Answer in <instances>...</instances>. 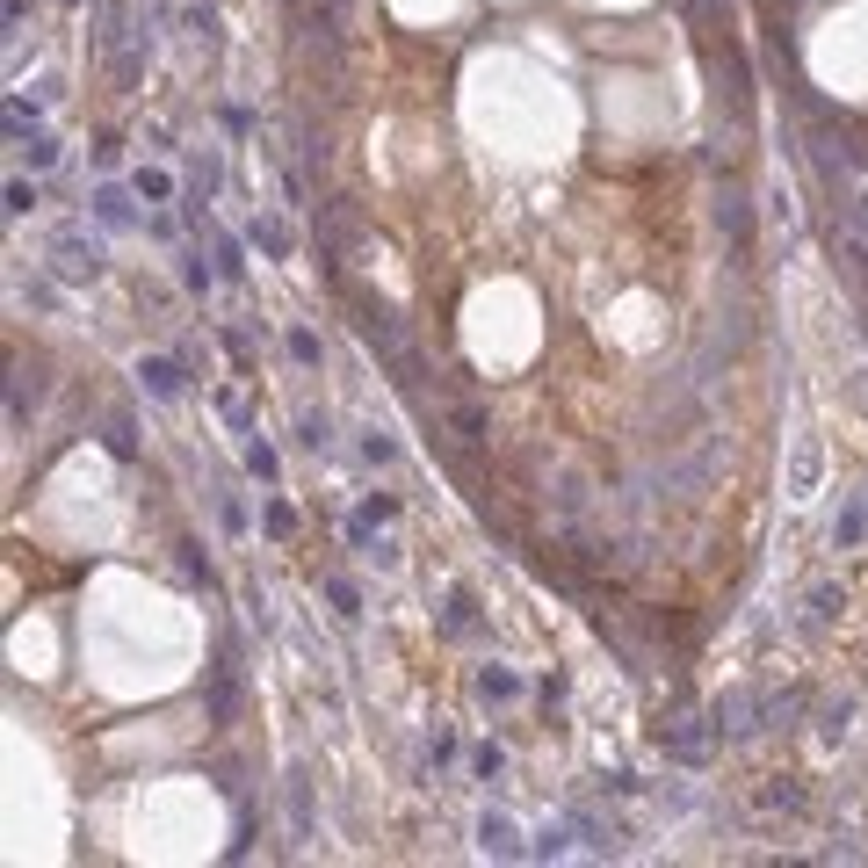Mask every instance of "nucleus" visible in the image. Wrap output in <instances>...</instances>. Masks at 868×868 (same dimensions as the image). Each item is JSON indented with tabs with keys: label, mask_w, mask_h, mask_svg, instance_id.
<instances>
[{
	"label": "nucleus",
	"mask_w": 868,
	"mask_h": 868,
	"mask_svg": "<svg viewBox=\"0 0 868 868\" xmlns=\"http://www.w3.org/2000/svg\"><path fill=\"white\" fill-rule=\"evenodd\" d=\"M340 297H348V312H355V333L369 340V348H384L391 362L406 355V326H398V312L384 297H369V290H355V283H340Z\"/></svg>",
	"instance_id": "1"
},
{
	"label": "nucleus",
	"mask_w": 868,
	"mask_h": 868,
	"mask_svg": "<svg viewBox=\"0 0 868 868\" xmlns=\"http://www.w3.org/2000/svg\"><path fill=\"white\" fill-rule=\"evenodd\" d=\"M102 268H109L102 239H87L80 225L51 232V275H58V283H102Z\"/></svg>",
	"instance_id": "2"
},
{
	"label": "nucleus",
	"mask_w": 868,
	"mask_h": 868,
	"mask_svg": "<svg viewBox=\"0 0 868 868\" xmlns=\"http://www.w3.org/2000/svg\"><path fill=\"white\" fill-rule=\"evenodd\" d=\"M586 514H594V478H586V471H557V478H550V521H557L565 536H579Z\"/></svg>",
	"instance_id": "3"
},
{
	"label": "nucleus",
	"mask_w": 868,
	"mask_h": 868,
	"mask_svg": "<svg viewBox=\"0 0 868 868\" xmlns=\"http://www.w3.org/2000/svg\"><path fill=\"white\" fill-rule=\"evenodd\" d=\"M818 478H825V449H818V434H796L782 492H789V500H811V492H818Z\"/></svg>",
	"instance_id": "4"
},
{
	"label": "nucleus",
	"mask_w": 868,
	"mask_h": 868,
	"mask_svg": "<svg viewBox=\"0 0 868 868\" xmlns=\"http://www.w3.org/2000/svg\"><path fill=\"white\" fill-rule=\"evenodd\" d=\"M753 717H760V695L731 688V695H724L717 709H709V731H717V738H753V731H760Z\"/></svg>",
	"instance_id": "5"
},
{
	"label": "nucleus",
	"mask_w": 868,
	"mask_h": 868,
	"mask_svg": "<svg viewBox=\"0 0 868 868\" xmlns=\"http://www.w3.org/2000/svg\"><path fill=\"white\" fill-rule=\"evenodd\" d=\"M478 847H485L492 861H521V854H529V847H521V825H514L507 811H485V818H478Z\"/></svg>",
	"instance_id": "6"
},
{
	"label": "nucleus",
	"mask_w": 868,
	"mask_h": 868,
	"mask_svg": "<svg viewBox=\"0 0 868 868\" xmlns=\"http://www.w3.org/2000/svg\"><path fill=\"white\" fill-rule=\"evenodd\" d=\"M283 811H290V840H312V774L304 767L283 774Z\"/></svg>",
	"instance_id": "7"
},
{
	"label": "nucleus",
	"mask_w": 868,
	"mask_h": 868,
	"mask_svg": "<svg viewBox=\"0 0 868 868\" xmlns=\"http://www.w3.org/2000/svg\"><path fill=\"white\" fill-rule=\"evenodd\" d=\"M717 225H724V239L738 246V254H746V246H753V203L738 196V189H724L717 196Z\"/></svg>",
	"instance_id": "8"
},
{
	"label": "nucleus",
	"mask_w": 868,
	"mask_h": 868,
	"mask_svg": "<svg viewBox=\"0 0 868 868\" xmlns=\"http://www.w3.org/2000/svg\"><path fill=\"white\" fill-rule=\"evenodd\" d=\"M8 138H15V152H22V167H29V174L58 167V138H51V131H37V123H29V131H8Z\"/></svg>",
	"instance_id": "9"
},
{
	"label": "nucleus",
	"mask_w": 868,
	"mask_h": 868,
	"mask_svg": "<svg viewBox=\"0 0 868 868\" xmlns=\"http://www.w3.org/2000/svg\"><path fill=\"white\" fill-rule=\"evenodd\" d=\"M138 384H145L152 398H181V362H167V355H145V362H138Z\"/></svg>",
	"instance_id": "10"
},
{
	"label": "nucleus",
	"mask_w": 868,
	"mask_h": 868,
	"mask_svg": "<svg viewBox=\"0 0 868 868\" xmlns=\"http://www.w3.org/2000/svg\"><path fill=\"white\" fill-rule=\"evenodd\" d=\"M572 832H579L572 818H550V825L536 832V847H529V854H536V861H557V854H572Z\"/></svg>",
	"instance_id": "11"
},
{
	"label": "nucleus",
	"mask_w": 868,
	"mask_h": 868,
	"mask_svg": "<svg viewBox=\"0 0 868 868\" xmlns=\"http://www.w3.org/2000/svg\"><path fill=\"white\" fill-rule=\"evenodd\" d=\"M246 239H254L268 261H290V225H275V217H254V232H246Z\"/></svg>",
	"instance_id": "12"
},
{
	"label": "nucleus",
	"mask_w": 868,
	"mask_h": 868,
	"mask_svg": "<svg viewBox=\"0 0 868 868\" xmlns=\"http://www.w3.org/2000/svg\"><path fill=\"white\" fill-rule=\"evenodd\" d=\"M87 203H95V217H102L109 232H123V225H131V196H123V189H95Z\"/></svg>",
	"instance_id": "13"
},
{
	"label": "nucleus",
	"mask_w": 868,
	"mask_h": 868,
	"mask_svg": "<svg viewBox=\"0 0 868 868\" xmlns=\"http://www.w3.org/2000/svg\"><path fill=\"white\" fill-rule=\"evenodd\" d=\"M478 695H485V702H514V695H521V680H514L507 666H485V673H478Z\"/></svg>",
	"instance_id": "14"
},
{
	"label": "nucleus",
	"mask_w": 868,
	"mask_h": 868,
	"mask_svg": "<svg viewBox=\"0 0 868 868\" xmlns=\"http://www.w3.org/2000/svg\"><path fill=\"white\" fill-rule=\"evenodd\" d=\"M861 536H868V507H861V500H854V507H847V514H840V521H832V543H840V550H854V543H861Z\"/></svg>",
	"instance_id": "15"
},
{
	"label": "nucleus",
	"mask_w": 868,
	"mask_h": 868,
	"mask_svg": "<svg viewBox=\"0 0 868 868\" xmlns=\"http://www.w3.org/2000/svg\"><path fill=\"white\" fill-rule=\"evenodd\" d=\"M297 442L304 449H333V420L326 413H297Z\"/></svg>",
	"instance_id": "16"
},
{
	"label": "nucleus",
	"mask_w": 868,
	"mask_h": 868,
	"mask_svg": "<svg viewBox=\"0 0 868 868\" xmlns=\"http://www.w3.org/2000/svg\"><path fill=\"white\" fill-rule=\"evenodd\" d=\"M442 623H449V637H463V630H478V608H471V594H463V586H456V594H449V615H442Z\"/></svg>",
	"instance_id": "17"
},
{
	"label": "nucleus",
	"mask_w": 868,
	"mask_h": 868,
	"mask_svg": "<svg viewBox=\"0 0 868 868\" xmlns=\"http://www.w3.org/2000/svg\"><path fill=\"white\" fill-rule=\"evenodd\" d=\"M131 189H138L145 203H167V196H174V181H167L160 167H138V181H131Z\"/></svg>",
	"instance_id": "18"
},
{
	"label": "nucleus",
	"mask_w": 868,
	"mask_h": 868,
	"mask_svg": "<svg viewBox=\"0 0 868 868\" xmlns=\"http://www.w3.org/2000/svg\"><path fill=\"white\" fill-rule=\"evenodd\" d=\"M246 471H254L261 485H275V471H283V463H275V449H268V442H246Z\"/></svg>",
	"instance_id": "19"
},
{
	"label": "nucleus",
	"mask_w": 868,
	"mask_h": 868,
	"mask_svg": "<svg viewBox=\"0 0 868 868\" xmlns=\"http://www.w3.org/2000/svg\"><path fill=\"white\" fill-rule=\"evenodd\" d=\"M666 753H680V760H702V731L673 724V731H666Z\"/></svg>",
	"instance_id": "20"
},
{
	"label": "nucleus",
	"mask_w": 868,
	"mask_h": 868,
	"mask_svg": "<svg viewBox=\"0 0 868 868\" xmlns=\"http://www.w3.org/2000/svg\"><path fill=\"white\" fill-rule=\"evenodd\" d=\"M29 210H37V181H8V217H29Z\"/></svg>",
	"instance_id": "21"
},
{
	"label": "nucleus",
	"mask_w": 868,
	"mask_h": 868,
	"mask_svg": "<svg viewBox=\"0 0 868 868\" xmlns=\"http://www.w3.org/2000/svg\"><path fill=\"white\" fill-rule=\"evenodd\" d=\"M326 601H333V615H348V623L362 615V608H355V586H348V579H326Z\"/></svg>",
	"instance_id": "22"
},
{
	"label": "nucleus",
	"mask_w": 868,
	"mask_h": 868,
	"mask_svg": "<svg viewBox=\"0 0 868 868\" xmlns=\"http://www.w3.org/2000/svg\"><path fill=\"white\" fill-rule=\"evenodd\" d=\"M362 456H369V463H391V456H398V442H391L384 427H369V434H362Z\"/></svg>",
	"instance_id": "23"
},
{
	"label": "nucleus",
	"mask_w": 868,
	"mask_h": 868,
	"mask_svg": "<svg viewBox=\"0 0 868 868\" xmlns=\"http://www.w3.org/2000/svg\"><path fill=\"white\" fill-rule=\"evenodd\" d=\"M181 283H189V290H210V283H217V268H210L203 254H189V261H181Z\"/></svg>",
	"instance_id": "24"
},
{
	"label": "nucleus",
	"mask_w": 868,
	"mask_h": 868,
	"mask_svg": "<svg viewBox=\"0 0 868 868\" xmlns=\"http://www.w3.org/2000/svg\"><path fill=\"white\" fill-rule=\"evenodd\" d=\"M456 434L463 442H485V406H456Z\"/></svg>",
	"instance_id": "25"
},
{
	"label": "nucleus",
	"mask_w": 868,
	"mask_h": 868,
	"mask_svg": "<svg viewBox=\"0 0 868 868\" xmlns=\"http://www.w3.org/2000/svg\"><path fill=\"white\" fill-rule=\"evenodd\" d=\"M362 557H369V565H377V572H391V565H398V543H384V536H369V543H362Z\"/></svg>",
	"instance_id": "26"
},
{
	"label": "nucleus",
	"mask_w": 868,
	"mask_h": 868,
	"mask_svg": "<svg viewBox=\"0 0 868 868\" xmlns=\"http://www.w3.org/2000/svg\"><path fill=\"white\" fill-rule=\"evenodd\" d=\"M109 449H116L123 463H131V456H138V442H131V420H109Z\"/></svg>",
	"instance_id": "27"
},
{
	"label": "nucleus",
	"mask_w": 868,
	"mask_h": 868,
	"mask_svg": "<svg viewBox=\"0 0 868 868\" xmlns=\"http://www.w3.org/2000/svg\"><path fill=\"white\" fill-rule=\"evenodd\" d=\"M290 355H297V362H319L326 348H319V333H304V326H297V333H290Z\"/></svg>",
	"instance_id": "28"
},
{
	"label": "nucleus",
	"mask_w": 868,
	"mask_h": 868,
	"mask_svg": "<svg viewBox=\"0 0 868 868\" xmlns=\"http://www.w3.org/2000/svg\"><path fill=\"white\" fill-rule=\"evenodd\" d=\"M767 803H782V811H803V789H796V782H774Z\"/></svg>",
	"instance_id": "29"
},
{
	"label": "nucleus",
	"mask_w": 868,
	"mask_h": 868,
	"mask_svg": "<svg viewBox=\"0 0 868 868\" xmlns=\"http://www.w3.org/2000/svg\"><path fill=\"white\" fill-rule=\"evenodd\" d=\"M290 529H297V514H290L283 500H275V507H268V536H290Z\"/></svg>",
	"instance_id": "30"
},
{
	"label": "nucleus",
	"mask_w": 868,
	"mask_h": 868,
	"mask_svg": "<svg viewBox=\"0 0 868 868\" xmlns=\"http://www.w3.org/2000/svg\"><path fill=\"white\" fill-rule=\"evenodd\" d=\"M500 767H507V753H500V746H478V774H485V782H492Z\"/></svg>",
	"instance_id": "31"
},
{
	"label": "nucleus",
	"mask_w": 868,
	"mask_h": 868,
	"mask_svg": "<svg viewBox=\"0 0 868 868\" xmlns=\"http://www.w3.org/2000/svg\"><path fill=\"white\" fill-rule=\"evenodd\" d=\"M66 8H80V0H66Z\"/></svg>",
	"instance_id": "32"
}]
</instances>
